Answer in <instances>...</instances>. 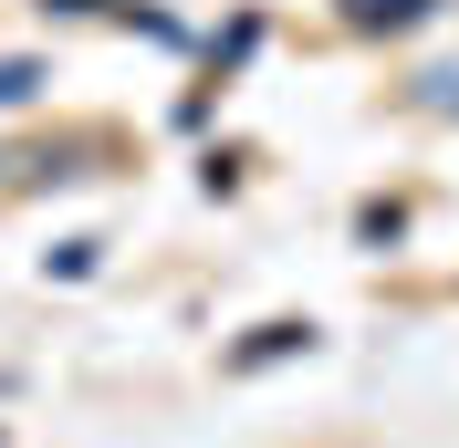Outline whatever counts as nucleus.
<instances>
[{
    "label": "nucleus",
    "mask_w": 459,
    "mask_h": 448,
    "mask_svg": "<svg viewBox=\"0 0 459 448\" xmlns=\"http://www.w3.org/2000/svg\"><path fill=\"white\" fill-rule=\"evenodd\" d=\"M418 11H429V0H344V22H355V31H407Z\"/></svg>",
    "instance_id": "obj_1"
}]
</instances>
